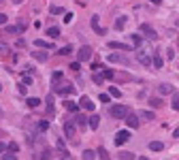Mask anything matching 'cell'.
<instances>
[{"instance_id":"52a82bcc","label":"cell","mask_w":179,"mask_h":160,"mask_svg":"<svg viewBox=\"0 0 179 160\" xmlns=\"http://www.w3.org/2000/svg\"><path fill=\"white\" fill-rule=\"evenodd\" d=\"M56 92L58 94H62V96H72L75 94V88L68 83V86H56Z\"/></svg>"},{"instance_id":"7402d4cb","label":"cell","mask_w":179,"mask_h":160,"mask_svg":"<svg viewBox=\"0 0 179 160\" xmlns=\"http://www.w3.org/2000/svg\"><path fill=\"white\" fill-rule=\"evenodd\" d=\"M72 51H75V47H72L71 43H68V45H66V47H62V49H60L58 53H60V56H71Z\"/></svg>"},{"instance_id":"e575fe53","label":"cell","mask_w":179,"mask_h":160,"mask_svg":"<svg viewBox=\"0 0 179 160\" xmlns=\"http://www.w3.org/2000/svg\"><path fill=\"white\" fill-rule=\"evenodd\" d=\"M102 79H115V73H113L111 68H107V71L102 73Z\"/></svg>"},{"instance_id":"83f0119b","label":"cell","mask_w":179,"mask_h":160,"mask_svg":"<svg viewBox=\"0 0 179 160\" xmlns=\"http://www.w3.org/2000/svg\"><path fill=\"white\" fill-rule=\"evenodd\" d=\"M124 26H126V17L122 15V17H117V19H115V28H117V30H122Z\"/></svg>"},{"instance_id":"ee69618b","label":"cell","mask_w":179,"mask_h":160,"mask_svg":"<svg viewBox=\"0 0 179 160\" xmlns=\"http://www.w3.org/2000/svg\"><path fill=\"white\" fill-rule=\"evenodd\" d=\"M17 90H19V94H26V92H28V88H26V83H19V88H17Z\"/></svg>"},{"instance_id":"4fadbf2b","label":"cell","mask_w":179,"mask_h":160,"mask_svg":"<svg viewBox=\"0 0 179 160\" xmlns=\"http://www.w3.org/2000/svg\"><path fill=\"white\" fill-rule=\"evenodd\" d=\"M124 120H126V124H128L130 128H139V120H137V115H132V113H128V115H126Z\"/></svg>"},{"instance_id":"cb8c5ba5","label":"cell","mask_w":179,"mask_h":160,"mask_svg":"<svg viewBox=\"0 0 179 160\" xmlns=\"http://www.w3.org/2000/svg\"><path fill=\"white\" fill-rule=\"evenodd\" d=\"M26 102H28V107H30V109H36V107L41 105V100L36 98V96H34V98H28V100H26Z\"/></svg>"},{"instance_id":"9f6ffc18","label":"cell","mask_w":179,"mask_h":160,"mask_svg":"<svg viewBox=\"0 0 179 160\" xmlns=\"http://www.w3.org/2000/svg\"><path fill=\"white\" fill-rule=\"evenodd\" d=\"M2 137H4V132H2V130H0V139H2Z\"/></svg>"},{"instance_id":"d4e9b609","label":"cell","mask_w":179,"mask_h":160,"mask_svg":"<svg viewBox=\"0 0 179 160\" xmlns=\"http://www.w3.org/2000/svg\"><path fill=\"white\" fill-rule=\"evenodd\" d=\"M119 160H134L132 152H119Z\"/></svg>"},{"instance_id":"ab89813d","label":"cell","mask_w":179,"mask_h":160,"mask_svg":"<svg viewBox=\"0 0 179 160\" xmlns=\"http://www.w3.org/2000/svg\"><path fill=\"white\" fill-rule=\"evenodd\" d=\"M0 53H2V56H7V53H9V47H7L4 43H0Z\"/></svg>"},{"instance_id":"6da1fadb","label":"cell","mask_w":179,"mask_h":160,"mask_svg":"<svg viewBox=\"0 0 179 160\" xmlns=\"http://www.w3.org/2000/svg\"><path fill=\"white\" fill-rule=\"evenodd\" d=\"M128 113H130V109H128L126 105H115V107H111V115H113L115 120H124Z\"/></svg>"},{"instance_id":"f35d334b","label":"cell","mask_w":179,"mask_h":160,"mask_svg":"<svg viewBox=\"0 0 179 160\" xmlns=\"http://www.w3.org/2000/svg\"><path fill=\"white\" fill-rule=\"evenodd\" d=\"M51 13H53V15H62L64 9H62V7H51Z\"/></svg>"},{"instance_id":"74e56055","label":"cell","mask_w":179,"mask_h":160,"mask_svg":"<svg viewBox=\"0 0 179 160\" xmlns=\"http://www.w3.org/2000/svg\"><path fill=\"white\" fill-rule=\"evenodd\" d=\"M149 105H152V107H162L164 102H162L160 98H152V100H149Z\"/></svg>"},{"instance_id":"603a6c76","label":"cell","mask_w":179,"mask_h":160,"mask_svg":"<svg viewBox=\"0 0 179 160\" xmlns=\"http://www.w3.org/2000/svg\"><path fill=\"white\" fill-rule=\"evenodd\" d=\"M152 64H154V68H162V58H160L158 53H154V58H152Z\"/></svg>"},{"instance_id":"1f68e13d","label":"cell","mask_w":179,"mask_h":160,"mask_svg":"<svg viewBox=\"0 0 179 160\" xmlns=\"http://www.w3.org/2000/svg\"><path fill=\"white\" fill-rule=\"evenodd\" d=\"M171 105H173V109H175V111L179 109V96H177V92H173V102H171Z\"/></svg>"},{"instance_id":"277c9868","label":"cell","mask_w":179,"mask_h":160,"mask_svg":"<svg viewBox=\"0 0 179 160\" xmlns=\"http://www.w3.org/2000/svg\"><path fill=\"white\" fill-rule=\"evenodd\" d=\"M109 62H115V64H124V66H130V60L124 56V53H111Z\"/></svg>"},{"instance_id":"ac0fdd59","label":"cell","mask_w":179,"mask_h":160,"mask_svg":"<svg viewBox=\"0 0 179 160\" xmlns=\"http://www.w3.org/2000/svg\"><path fill=\"white\" fill-rule=\"evenodd\" d=\"M47 34L51 38H58L60 37V28H58V26H49V28H47Z\"/></svg>"},{"instance_id":"484cf974","label":"cell","mask_w":179,"mask_h":160,"mask_svg":"<svg viewBox=\"0 0 179 160\" xmlns=\"http://www.w3.org/2000/svg\"><path fill=\"white\" fill-rule=\"evenodd\" d=\"M94 156H96V152H92V149H85L83 154H81L83 160H94Z\"/></svg>"},{"instance_id":"8fae6325","label":"cell","mask_w":179,"mask_h":160,"mask_svg":"<svg viewBox=\"0 0 179 160\" xmlns=\"http://www.w3.org/2000/svg\"><path fill=\"white\" fill-rule=\"evenodd\" d=\"M92 28H94L96 34H105V28H102L100 22H98V15H92Z\"/></svg>"},{"instance_id":"d6986e66","label":"cell","mask_w":179,"mask_h":160,"mask_svg":"<svg viewBox=\"0 0 179 160\" xmlns=\"http://www.w3.org/2000/svg\"><path fill=\"white\" fill-rule=\"evenodd\" d=\"M149 149H152V152H162V149H164V143H160V141H152V143H149Z\"/></svg>"},{"instance_id":"44dd1931","label":"cell","mask_w":179,"mask_h":160,"mask_svg":"<svg viewBox=\"0 0 179 160\" xmlns=\"http://www.w3.org/2000/svg\"><path fill=\"white\" fill-rule=\"evenodd\" d=\"M64 107H66V111H71V113H77V109H79V107H77V102H72V100H66V102H64Z\"/></svg>"},{"instance_id":"3957f363","label":"cell","mask_w":179,"mask_h":160,"mask_svg":"<svg viewBox=\"0 0 179 160\" xmlns=\"http://www.w3.org/2000/svg\"><path fill=\"white\" fill-rule=\"evenodd\" d=\"M77 58H79V62H87L92 58V47H90V45H83L81 49L77 51Z\"/></svg>"},{"instance_id":"8d00e7d4","label":"cell","mask_w":179,"mask_h":160,"mask_svg":"<svg viewBox=\"0 0 179 160\" xmlns=\"http://www.w3.org/2000/svg\"><path fill=\"white\" fill-rule=\"evenodd\" d=\"M9 152H11V154H17V152H19V145H17V143H9Z\"/></svg>"},{"instance_id":"7dc6e473","label":"cell","mask_w":179,"mask_h":160,"mask_svg":"<svg viewBox=\"0 0 179 160\" xmlns=\"http://www.w3.org/2000/svg\"><path fill=\"white\" fill-rule=\"evenodd\" d=\"M71 68H72V71H79V68H81V64H79V62H72Z\"/></svg>"},{"instance_id":"30bf717a","label":"cell","mask_w":179,"mask_h":160,"mask_svg":"<svg viewBox=\"0 0 179 160\" xmlns=\"http://www.w3.org/2000/svg\"><path fill=\"white\" fill-rule=\"evenodd\" d=\"M24 30H26V24H24V22H22L19 26H7V32H9V34H22Z\"/></svg>"},{"instance_id":"c3c4849f","label":"cell","mask_w":179,"mask_h":160,"mask_svg":"<svg viewBox=\"0 0 179 160\" xmlns=\"http://www.w3.org/2000/svg\"><path fill=\"white\" fill-rule=\"evenodd\" d=\"M7 24V15H4V13H0V26H4Z\"/></svg>"},{"instance_id":"ffe728a7","label":"cell","mask_w":179,"mask_h":160,"mask_svg":"<svg viewBox=\"0 0 179 160\" xmlns=\"http://www.w3.org/2000/svg\"><path fill=\"white\" fill-rule=\"evenodd\" d=\"M109 96H113V98H122V90L115 86H111L109 88Z\"/></svg>"},{"instance_id":"681fc988","label":"cell","mask_w":179,"mask_h":160,"mask_svg":"<svg viewBox=\"0 0 179 160\" xmlns=\"http://www.w3.org/2000/svg\"><path fill=\"white\" fill-rule=\"evenodd\" d=\"M47 126H49V124H47V122H45V120H43V122L38 124V128H41V130H47Z\"/></svg>"},{"instance_id":"4dcf8cb0","label":"cell","mask_w":179,"mask_h":160,"mask_svg":"<svg viewBox=\"0 0 179 160\" xmlns=\"http://www.w3.org/2000/svg\"><path fill=\"white\" fill-rule=\"evenodd\" d=\"M96 154H98V156H100V158H102V160H109V152H107V149H105V148H100V149H98V152H96Z\"/></svg>"},{"instance_id":"9a60e30c","label":"cell","mask_w":179,"mask_h":160,"mask_svg":"<svg viewBox=\"0 0 179 160\" xmlns=\"http://www.w3.org/2000/svg\"><path fill=\"white\" fill-rule=\"evenodd\" d=\"M34 45H36V47H41V49H53V43H49V41H41V38H36Z\"/></svg>"},{"instance_id":"8992f818","label":"cell","mask_w":179,"mask_h":160,"mask_svg":"<svg viewBox=\"0 0 179 160\" xmlns=\"http://www.w3.org/2000/svg\"><path fill=\"white\" fill-rule=\"evenodd\" d=\"M141 32H143L147 38H152V41H156V38H158V32H156L149 24H143V26H141Z\"/></svg>"},{"instance_id":"7bdbcfd3","label":"cell","mask_w":179,"mask_h":160,"mask_svg":"<svg viewBox=\"0 0 179 160\" xmlns=\"http://www.w3.org/2000/svg\"><path fill=\"white\" fill-rule=\"evenodd\" d=\"M167 58L168 60H173V58H175V49H167Z\"/></svg>"},{"instance_id":"2e32d148","label":"cell","mask_w":179,"mask_h":160,"mask_svg":"<svg viewBox=\"0 0 179 160\" xmlns=\"http://www.w3.org/2000/svg\"><path fill=\"white\" fill-rule=\"evenodd\" d=\"M158 92H160V94H171V92H175V88L168 86V83H160V86H158Z\"/></svg>"},{"instance_id":"7c38bea8","label":"cell","mask_w":179,"mask_h":160,"mask_svg":"<svg viewBox=\"0 0 179 160\" xmlns=\"http://www.w3.org/2000/svg\"><path fill=\"white\" fill-rule=\"evenodd\" d=\"M75 130H77V128H75V122H72V120H68V122L64 124V135L66 137H75Z\"/></svg>"},{"instance_id":"816d5d0a","label":"cell","mask_w":179,"mask_h":160,"mask_svg":"<svg viewBox=\"0 0 179 160\" xmlns=\"http://www.w3.org/2000/svg\"><path fill=\"white\" fill-rule=\"evenodd\" d=\"M149 2H154V4H160V2H162V0H149Z\"/></svg>"},{"instance_id":"d590c367","label":"cell","mask_w":179,"mask_h":160,"mask_svg":"<svg viewBox=\"0 0 179 160\" xmlns=\"http://www.w3.org/2000/svg\"><path fill=\"white\" fill-rule=\"evenodd\" d=\"M47 111L49 113H53V96H51V94L47 96Z\"/></svg>"},{"instance_id":"f546056e","label":"cell","mask_w":179,"mask_h":160,"mask_svg":"<svg viewBox=\"0 0 179 160\" xmlns=\"http://www.w3.org/2000/svg\"><path fill=\"white\" fill-rule=\"evenodd\" d=\"M51 158H53V152H51V149H45V152L41 154V160H51Z\"/></svg>"},{"instance_id":"60d3db41","label":"cell","mask_w":179,"mask_h":160,"mask_svg":"<svg viewBox=\"0 0 179 160\" xmlns=\"http://www.w3.org/2000/svg\"><path fill=\"white\" fill-rule=\"evenodd\" d=\"M64 22L71 24V22H72V13H64Z\"/></svg>"},{"instance_id":"836d02e7","label":"cell","mask_w":179,"mask_h":160,"mask_svg":"<svg viewBox=\"0 0 179 160\" xmlns=\"http://www.w3.org/2000/svg\"><path fill=\"white\" fill-rule=\"evenodd\" d=\"M2 160H17V154H11V152H4V154H2Z\"/></svg>"},{"instance_id":"11a10c76","label":"cell","mask_w":179,"mask_h":160,"mask_svg":"<svg viewBox=\"0 0 179 160\" xmlns=\"http://www.w3.org/2000/svg\"><path fill=\"white\" fill-rule=\"evenodd\" d=\"M13 2H15V4H19V2H24V0H13Z\"/></svg>"},{"instance_id":"91938a15","label":"cell","mask_w":179,"mask_h":160,"mask_svg":"<svg viewBox=\"0 0 179 160\" xmlns=\"http://www.w3.org/2000/svg\"><path fill=\"white\" fill-rule=\"evenodd\" d=\"M0 90H2V86H0Z\"/></svg>"},{"instance_id":"680465c9","label":"cell","mask_w":179,"mask_h":160,"mask_svg":"<svg viewBox=\"0 0 179 160\" xmlns=\"http://www.w3.org/2000/svg\"><path fill=\"white\" fill-rule=\"evenodd\" d=\"M0 2H4V0H0Z\"/></svg>"},{"instance_id":"f1b7e54d","label":"cell","mask_w":179,"mask_h":160,"mask_svg":"<svg viewBox=\"0 0 179 160\" xmlns=\"http://www.w3.org/2000/svg\"><path fill=\"white\" fill-rule=\"evenodd\" d=\"M51 81H53V83H60V81H62V71H56V73L51 75Z\"/></svg>"},{"instance_id":"9c48e42d","label":"cell","mask_w":179,"mask_h":160,"mask_svg":"<svg viewBox=\"0 0 179 160\" xmlns=\"http://www.w3.org/2000/svg\"><path fill=\"white\" fill-rule=\"evenodd\" d=\"M109 47H111V49H119V51H130V45L119 43V41H111V43H109Z\"/></svg>"},{"instance_id":"bcb514c9","label":"cell","mask_w":179,"mask_h":160,"mask_svg":"<svg viewBox=\"0 0 179 160\" xmlns=\"http://www.w3.org/2000/svg\"><path fill=\"white\" fill-rule=\"evenodd\" d=\"M109 98H111L109 94H100V102H109Z\"/></svg>"},{"instance_id":"f907efd6","label":"cell","mask_w":179,"mask_h":160,"mask_svg":"<svg viewBox=\"0 0 179 160\" xmlns=\"http://www.w3.org/2000/svg\"><path fill=\"white\" fill-rule=\"evenodd\" d=\"M4 152H7V145H4V143H0V156H2Z\"/></svg>"},{"instance_id":"5b68a950","label":"cell","mask_w":179,"mask_h":160,"mask_svg":"<svg viewBox=\"0 0 179 160\" xmlns=\"http://www.w3.org/2000/svg\"><path fill=\"white\" fill-rule=\"evenodd\" d=\"M77 107H81V109H85V111H94V109H96V105L92 102V98H90V96H81Z\"/></svg>"},{"instance_id":"f6af8a7d","label":"cell","mask_w":179,"mask_h":160,"mask_svg":"<svg viewBox=\"0 0 179 160\" xmlns=\"http://www.w3.org/2000/svg\"><path fill=\"white\" fill-rule=\"evenodd\" d=\"M92 79H94V83H102V75H94Z\"/></svg>"},{"instance_id":"db71d44e","label":"cell","mask_w":179,"mask_h":160,"mask_svg":"<svg viewBox=\"0 0 179 160\" xmlns=\"http://www.w3.org/2000/svg\"><path fill=\"white\" fill-rule=\"evenodd\" d=\"M62 160H72V158H71V156H64V158H62Z\"/></svg>"},{"instance_id":"4316f807","label":"cell","mask_w":179,"mask_h":160,"mask_svg":"<svg viewBox=\"0 0 179 160\" xmlns=\"http://www.w3.org/2000/svg\"><path fill=\"white\" fill-rule=\"evenodd\" d=\"M137 118H141V120H154V113L152 111H141Z\"/></svg>"},{"instance_id":"f5cc1de1","label":"cell","mask_w":179,"mask_h":160,"mask_svg":"<svg viewBox=\"0 0 179 160\" xmlns=\"http://www.w3.org/2000/svg\"><path fill=\"white\" fill-rule=\"evenodd\" d=\"M139 160H149V158H147V156H139Z\"/></svg>"},{"instance_id":"e0dca14e","label":"cell","mask_w":179,"mask_h":160,"mask_svg":"<svg viewBox=\"0 0 179 160\" xmlns=\"http://www.w3.org/2000/svg\"><path fill=\"white\" fill-rule=\"evenodd\" d=\"M32 58H34V60H38V62H47V53H45V51H32Z\"/></svg>"},{"instance_id":"7a4b0ae2","label":"cell","mask_w":179,"mask_h":160,"mask_svg":"<svg viewBox=\"0 0 179 160\" xmlns=\"http://www.w3.org/2000/svg\"><path fill=\"white\" fill-rule=\"evenodd\" d=\"M137 62H141L143 66H152V53H149V49H139L137 51Z\"/></svg>"},{"instance_id":"6f0895ef","label":"cell","mask_w":179,"mask_h":160,"mask_svg":"<svg viewBox=\"0 0 179 160\" xmlns=\"http://www.w3.org/2000/svg\"><path fill=\"white\" fill-rule=\"evenodd\" d=\"M0 118H2V109H0Z\"/></svg>"},{"instance_id":"ba28073f","label":"cell","mask_w":179,"mask_h":160,"mask_svg":"<svg viewBox=\"0 0 179 160\" xmlns=\"http://www.w3.org/2000/svg\"><path fill=\"white\" fill-rule=\"evenodd\" d=\"M128 139H130V132H128V130H119L117 135H115V145H124Z\"/></svg>"},{"instance_id":"5bb4252c","label":"cell","mask_w":179,"mask_h":160,"mask_svg":"<svg viewBox=\"0 0 179 160\" xmlns=\"http://www.w3.org/2000/svg\"><path fill=\"white\" fill-rule=\"evenodd\" d=\"M98 124H100V118H98V115H90V118H87V126H90L92 130L98 128Z\"/></svg>"},{"instance_id":"d6a6232c","label":"cell","mask_w":179,"mask_h":160,"mask_svg":"<svg viewBox=\"0 0 179 160\" xmlns=\"http://www.w3.org/2000/svg\"><path fill=\"white\" fill-rule=\"evenodd\" d=\"M75 122L79 124V126H85V124H87V118H85V115H77V118H75Z\"/></svg>"},{"instance_id":"b9f144b4","label":"cell","mask_w":179,"mask_h":160,"mask_svg":"<svg viewBox=\"0 0 179 160\" xmlns=\"http://www.w3.org/2000/svg\"><path fill=\"white\" fill-rule=\"evenodd\" d=\"M132 43H134V45H141V37H139V34H132Z\"/></svg>"}]
</instances>
